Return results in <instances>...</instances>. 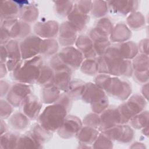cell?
<instances>
[{
  "mask_svg": "<svg viewBox=\"0 0 149 149\" xmlns=\"http://www.w3.org/2000/svg\"><path fill=\"white\" fill-rule=\"evenodd\" d=\"M10 38L8 32L5 29L1 27V44L5 45L10 41Z\"/></svg>",
  "mask_w": 149,
  "mask_h": 149,
  "instance_id": "cell-46",
  "label": "cell"
},
{
  "mask_svg": "<svg viewBox=\"0 0 149 149\" xmlns=\"http://www.w3.org/2000/svg\"><path fill=\"white\" fill-rule=\"evenodd\" d=\"M43 65L40 56L21 60L12 72V78L16 81L27 84L37 83Z\"/></svg>",
  "mask_w": 149,
  "mask_h": 149,
  "instance_id": "cell-2",
  "label": "cell"
},
{
  "mask_svg": "<svg viewBox=\"0 0 149 149\" xmlns=\"http://www.w3.org/2000/svg\"><path fill=\"white\" fill-rule=\"evenodd\" d=\"M92 147L94 148H112L113 141L104 133L101 132L93 143Z\"/></svg>",
  "mask_w": 149,
  "mask_h": 149,
  "instance_id": "cell-40",
  "label": "cell"
},
{
  "mask_svg": "<svg viewBox=\"0 0 149 149\" xmlns=\"http://www.w3.org/2000/svg\"><path fill=\"white\" fill-rule=\"evenodd\" d=\"M12 105L8 101L2 99L0 101V112L1 119L9 118L13 112Z\"/></svg>",
  "mask_w": 149,
  "mask_h": 149,
  "instance_id": "cell-43",
  "label": "cell"
},
{
  "mask_svg": "<svg viewBox=\"0 0 149 149\" xmlns=\"http://www.w3.org/2000/svg\"><path fill=\"white\" fill-rule=\"evenodd\" d=\"M8 69L6 68L5 63H1V78L2 79L7 73Z\"/></svg>",
  "mask_w": 149,
  "mask_h": 149,
  "instance_id": "cell-50",
  "label": "cell"
},
{
  "mask_svg": "<svg viewBox=\"0 0 149 149\" xmlns=\"http://www.w3.org/2000/svg\"><path fill=\"white\" fill-rule=\"evenodd\" d=\"M146 104L144 97L134 94L130 97L127 102L120 105L119 108L125 118L130 120L136 115L143 111Z\"/></svg>",
  "mask_w": 149,
  "mask_h": 149,
  "instance_id": "cell-8",
  "label": "cell"
},
{
  "mask_svg": "<svg viewBox=\"0 0 149 149\" xmlns=\"http://www.w3.org/2000/svg\"><path fill=\"white\" fill-rule=\"evenodd\" d=\"M107 2L111 12L124 16L135 12L139 6V2L134 1H111Z\"/></svg>",
  "mask_w": 149,
  "mask_h": 149,
  "instance_id": "cell-18",
  "label": "cell"
},
{
  "mask_svg": "<svg viewBox=\"0 0 149 149\" xmlns=\"http://www.w3.org/2000/svg\"><path fill=\"white\" fill-rule=\"evenodd\" d=\"M98 134L96 129L85 126L81 128L76 136L81 144L89 146L93 144Z\"/></svg>",
  "mask_w": 149,
  "mask_h": 149,
  "instance_id": "cell-23",
  "label": "cell"
},
{
  "mask_svg": "<svg viewBox=\"0 0 149 149\" xmlns=\"http://www.w3.org/2000/svg\"><path fill=\"white\" fill-rule=\"evenodd\" d=\"M95 27L102 30L109 36L111 34L113 28L112 22L108 17L100 18L96 23Z\"/></svg>",
  "mask_w": 149,
  "mask_h": 149,
  "instance_id": "cell-42",
  "label": "cell"
},
{
  "mask_svg": "<svg viewBox=\"0 0 149 149\" xmlns=\"http://www.w3.org/2000/svg\"><path fill=\"white\" fill-rule=\"evenodd\" d=\"M29 118L22 112L13 113L9 118V125L15 129L22 130L25 129L30 123Z\"/></svg>",
  "mask_w": 149,
  "mask_h": 149,
  "instance_id": "cell-28",
  "label": "cell"
},
{
  "mask_svg": "<svg viewBox=\"0 0 149 149\" xmlns=\"http://www.w3.org/2000/svg\"><path fill=\"white\" fill-rule=\"evenodd\" d=\"M42 101L37 96L30 94L22 102L20 107L22 113L30 119L34 120L38 118L42 108Z\"/></svg>",
  "mask_w": 149,
  "mask_h": 149,
  "instance_id": "cell-14",
  "label": "cell"
},
{
  "mask_svg": "<svg viewBox=\"0 0 149 149\" xmlns=\"http://www.w3.org/2000/svg\"><path fill=\"white\" fill-rule=\"evenodd\" d=\"M60 94V90L54 84L44 86L41 92V101L45 104H53L57 100Z\"/></svg>",
  "mask_w": 149,
  "mask_h": 149,
  "instance_id": "cell-26",
  "label": "cell"
},
{
  "mask_svg": "<svg viewBox=\"0 0 149 149\" xmlns=\"http://www.w3.org/2000/svg\"><path fill=\"white\" fill-rule=\"evenodd\" d=\"M8 59V55L5 45H1V63H5Z\"/></svg>",
  "mask_w": 149,
  "mask_h": 149,
  "instance_id": "cell-49",
  "label": "cell"
},
{
  "mask_svg": "<svg viewBox=\"0 0 149 149\" xmlns=\"http://www.w3.org/2000/svg\"><path fill=\"white\" fill-rule=\"evenodd\" d=\"M133 70L134 72H146L148 70V57L145 54L137 55L132 63Z\"/></svg>",
  "mask_w": 149,
  "mask_h": 149,
  "instance_id": "cell-34",
  "label": "cell"
},
{
  "mask_svg": "<svg viewBox=\"0 0 149 149\" xmlns=\"http://www.w3.org/2000/svg\"><path fill=\"white\" fill-rule=\"evenodd\" d=\"M112 141L122 143H128L134 138V133L132 127L125 124L117 125L110 129L102 131Z\"/></svg>",
  "mask_w": 149,
  "mask_h": 149,
  "instance_id": "cell-12",
  "label": "cell"
},
{
  "mask_svg": "<svg viewBox=\"0 0 149 149\" xmlns=\"http://www.w3.org/2000/svg\"><path fill=\"white\" fill-rule=\"evenodd\" d=\"M68 109L55 101L47 106L37 118L38 123L47 130L54 132L62 125L68 112Z\"/></svg>",
  "mask_w": 149,
  "mask_h": 149,
  "instance_id": "cell-3",
  "label": "cell"
},
{
  "mask_svg": "<svg viewBox=\"0 0 149 149\" xmlns=\"http://www.w3.org/2000/svg\"><path fill=\"white\" fill-rule=\"evenodd\" d=\"M54 71L52 68L47 65L42 66L40 74L37 81L38 85L44 87L51 84H54Z\"/></svg>",
  "mask_w": 149,
  "mask_h": 149,
  "instance_id": "cell-30",
  "label": "cell"
},
{
  "mask_svg": "<svg viewBox=\"0 0 149 149\" xmlns=\"http://www.w3.org/2000/svg\"><path fill=\"white\" fill-rule=\"evenodd\" d=\"M82 123L84 126L91 127L95 129H99L100 125V118L97 113L94 112L90 113L85 116Z\"/></svg>",
  "mask_w": 149,
  "mask_h": 149,
  "instance_id": "cell-41",
  "label": "cell"
},
{
  "mask_svg": "<svg viewBox=\"0 0 149 149\" xmlns=\"http://www.w3.org/2000/svg\"><path fill=\"white\" fill-rule=\"evenodd\" d=\"M82 100L91 104L93 112L101 113L108 107V99L105 91L95 83H86Z\"/></svg>",
  "mask_w": 149,
  "mask_h": 149,
  "instance_id": "cell-4",
  "label": "cell"
},
{
  "mask_svg": "<svg viewBox=\"0 0 149 149\" xmlns=\"http://www.w3.org/2000/svg\"><path fill=\"white\" fill-rule=\"evenodd\" d=\"M42 40L36 35L29 36L22 41L20 45L22 59L26 60L38 56L40 54Z\"/></svg>",
  "mask_w": 149,
  "mask_h": 149,
  "instance_id": "cell-9",
  "label": "cell"
},
{
  "mask_svg": "<svg viewBox=\"0 0 149 149\" xmlns=\"http://www.w3.org/2000/svg\"><path fill=\"white\" fill-rule=\"evenodd\" d=\"M105 58L107 62V74L126 77H130L133 74V68L130 60Z\"/></svg>",
  "mask_w": 149,
  "mask_h": 149,
  "instance_id": "cell-7",
  "label": "cell"
},
{
  "mask_svg": "<svg viewBox=\"0 0 149 149\" xmlns=\"http://www.w3.org/2000/svg\"><path fill=\"white\" fill-rule=\"evenodd\" d=\"M1 27L5 29L11 38H25L31 31L29 24L17 19L5 20L1 22Z\"/></svg>",
  "mask_w": 149,
  "mask_h": 149,
  "instance_id": "cell-6",
  "label": "cell"
},
{
  "mask_svg": "<svg viewBox=\"0 0 149 149\" xmlns=\"http://www.w3.org/2000/svg\"><path fill=\"white\" fill-rule=\"evenodd\" d=\"M68 22L72 24L77 29L78 33L82 31L86 27V25L89 22L90 16L79 11L73 5V9L68 16Z\"/></svg>",
  "mask_w": 149,
  "mask_h": 149,
  "instance_id": "cell-21",
  "label": "cell"
},
{
  "mask_svg": "<svg viewBox=\"0 0 149 149\" xmlns=\"http://www.w3.org/2000/svg\"><path fill=\"white\" fill-rule=\"evenodd\" d=\"M32 89L30 84L16 83L10 88L6 96L7 101L13 107H20L23 100L31 94Z\"/></svg>",
  "mask_w": 149,
  "mask_h": 149,
  "instance_id": "cell-11",
  "label": "cell"
},
{
  "mask_svg": "<svg viewBox=\"0 0 149 149\" xmlns=\"http://www.w3.org/2000/svg\"><path fill=\"white\" fill-rule=\"evenodd\" d=\"M81 71L90 76L95 75L98 73L97 58H87L83 61L80 66Z\"/></svg>",
  "mask_w": 149,
  "mask_h": 149,
  "instance_id": "cell-36",
  "label": "cell"
},
{
  "mask_svg": "<svg viewBox=\"0 0 149 149\" xmlns=\"http://www.w3.org/2000/svg\"><path fill=\"white\" fill-rule=\"evenodd\" d=\"M58 55L61 61L72 69L79 68L84 61L82 53L73 46L63 48L58 53Z\"/></svg>",
  "mask_w": 149,
  "mask_h": 149,
  "instance_id": "cell-13",
  "label": "cell"
},
{
  "mask_svg": "<svg viewBox=\"0 0 149 149\" xmlns=\"http://www.w3.org/2000/svg\"><path fill=\"white\" fill-rule=\"evenodd\" d=\"M42 146L29 131L19 136L16 148H41Z\"/></svg>",
  "mask_w": 149,
  "mask_h": 149,
  "instance_id": "cell-27",
  "label": "cell"
},
{
  "mask_svg": "<svg viewBox=\"0 0 149 149\" xmlns=\"http://www.w3.org/2000/svg\"><path fill=\"white\" fill-rule=\"evenodd\" d=\"M148 39H144L141 40L138 47V50L140 51L141 54L148 55Z\"/></svg>",
  "mask_w": 149,
  "mask_h": 149,
  "instance_id": "cell-47",
  "label": "cell"
},
{
  "mask_svg": "<svg viewBox=\"0 0 149 149\" xmlns=\"http://www.w3.org/2000/svg\"><path fill=\"white\" fill-rule=\"evenodd\" d=\"M20 9L19 5H18L16 1H2L0 5L1 22L5 20L17 19L19 15Z\"/></svg>",
  "mask_w": 149,
  "mask_h": 149,
  "instance_id": "cell-19",
  "label": "cell"
},
{
  "mask_svg": "<svg viewBox=\"0 0 149 149\" xmlns=\"http://www.w3.org/2000/svg\"><path fill=\"white\" fill-rule=\"evenodd\" d=\"M8 130V126L3 119L1 120V135L6 133Z\"/></svg>",
  "mask_w": 149,
  "mask_h": 149,
  "instance_id": "cell-51",
  "label": "cell"
},
{
  "mask_svg": "<svg viewBox=\"0 0 149 149\" xmlns=\"http://www.w3.org/2000/svg\"><path fill=\"white\" fill-rule=\"evenodd\" d=\"M30 132L41 144L49 141L52 137V132L47 130L38 123L34 124Z\"/></svg>",
  "mask_w": 149,
  "mask_h": 149,
  "instance_id": "cell-29",
  "label": "cell"
},
{
  "mask_svg": "<svg viewBox=\"0 0 149 149\" xmlns=\"http://www.w3.org/2000/svg\"><path fill=\"white\" fill-rule=\"evenodd\" d=\"M134 80H136L139 83H143L148 81V71L146 72H134Z\"/></svg>",
  "mask_w": 149,
  "mask_h": 149,
  "instance_id": "cell-45",
  "label": "cell"
},
{
  "mask_svg": "<svg viewBox=\"0 0 149 149\" xmlns=\"http://www.w3.org/2000/svg\"><path fill=\"white\" fill-rule=\"evenodd\" d=\"M19 136L14 133L6 132L1 135L0 148L1 149L16 148Z\"/></svg>",
  "mask_w": 149,
  "mask_h": 149,
  "instance_id": "cell-31",
  "label": "cell"
},
{
  "mask_svg": "<svg viewBox=\"0 0 149 149\" xmlns=\"http://www.w3.org/2000/svg\"><path fill=\"white\" fill-rule=\"evenodd\" d=\"M38 16V10L32 4H25L20 9L19 17L20 20L30 23L36 20Z\"/></svg>",
  "mask_w": 149,
  "mask_h": 149,
  "instance_id": "cell-25",
  "label": "cell"
},
{
  "mask_svg": "<svg viewBox=\"0 0 149 149\" xmlns=\"http://www.w3.org/2000/svg\"><path fill=\"white\" fill-rule=\"evenodd\" d=\"M127 23L131 29H140L145 24L144 17L140 12H132L130 13L127 18Z\"/></svg>",
  "mask_w": 149,
  "mask_h": 149,
  "instance_id": "cell-33",
  "label": "cell"
},
{
  "mask_svg": "<svg viewBox=\"0 0 149 149\" xmlns=\"http://www.w3.org/2000/svg\"><path fill=\"white\" fill-rule=\"evenodd\" d=\"M145 146L142 143H136L132 144V146H130V148H144Z\"/></svg>",
  "mask_w": 149,
  "mask_h": 149,
  "instance_id": "cell-53",
  "label": "cell"
},
{
  "mask_svg": "<svg viewBox=\"0 0 149 149\" xmlns=\"http://www.w3.org/2000/svg\"><path fill=\"white\" fill-rule=\"evenodd\" d=\"M142 93L144 95V98L148 100V83H146V84L143 86L142 89Z\"/></svg>",
  "mask_w": 149,
  "mask_h": 149,
  "instance_id": "cell-52",
  "label": "cell"
},
{
  "mask_svg": "<svg viewBox=\"0 0 149 149\" xmlns=\"http://www.w3.org/2000/svg\"><path fill=\"white\" fill-rule=\"evenodd\" d=\"M86 83L81 80L74 79L71 80L67 89L64 91L72 100H76L81 98L85 88Z\"/></svg>",
  "mask_w": 149,
  "mask_h": 149,
  "instance_id": "cell-24",
  "label": "cell"
},
{
  "mask_svg": "<svg viewBox=\"0 0 149 149\" xmlns=\"http://www.w3.org/2000/svg\"><path fill=\"white\" fill-rule=\"evenodd\" d=\"M59 29L58 22L54 20L38 22L34 27V31L36 36L46 39H51L56 36Z\"/></svg>",
  "mask_w": 149,
  "mask_h": 149,
  "instance_id": "cell-17",
  "label": "cell"
},
{
  "mask_svg": "<svg viewBox=\"0 0 149 149\" xmlns=\"http://www.w3.org/2000/svg\"><path fill=\"white\" fill-rule=\"evenodd\" d=\"M94 83L101 88L109 96L120 100H126L131 94L130 83L118 77H111L107 74H99L94 80Z\"/></svg>",
  "mask_w": 149,
  "mask_h": 149,
  "instance_id": "cell-1",
  "label": "cell"
},
{
  "mask_svg": "<svg viewBox=\"0 0 149 149\" xmlns=\"http://www.w3.org/2000/svg\"><path fill=\"white\" fill-rule=\"evenodd\" d=\"M77 30L69 22L62 23L59 29V42L65 47L72 46L77 40Z\"/></svg>",
  "mask_w": 149,
  "mask_h": 149,
  "instance_id": "cell-15",
  "label": "cell"
},
{
  "mask_svg": "<svg viewBox=\"0 0 149 149\" xmlns=\"http://www.w3.org/2000/svg\"><path fill=\"white\" fill-rule=\"evenodd\" d=\"M100 118V125L99 129L101 131H104L120 124V115L118 108L113 106L108 107L101 112Z\"/></svg>",
  "mask_w": 149,
  "mask_h": 149,
  "instance_id": "cell-16",
  "label": "cell"
},
{
  "mask_svg": "<svg viewBox=\"0 0 149 149\" xmlns=\"http://www.w3.org/2000/svg\"><path fill=\"white\" fill-rule=\"evenodd\" d=\"M108 10V7L107 2L101 1H92L91 12L94 17L102 18L107 14Z\"/></svg>",
  "mask_w": 149,
  "mask_h": 149,
  "instance_id": "cell-39",
  "label": "cell"
},
{
  "mask_svg": "<svg viewBox=\"0 0 149 149\" xmlns=\"http://www.w3.org/2000/svg\"><path fill=\"white\" fill-rule=\"evenodd\" d=\"M54 3L55 12L61 17L68 16L72 12L74 5L70 1H54Z\"/></svg>",
  "mask_w": 149,
  "mask_h": 149,
  "instance_id": "cell-37",
  "label": "cell"
},
{
  "mask_svg": "<svg viewBox=\"0 0 149 149\" xmlns=\"http://www.w3.org/2000/svg\"><path fill=\"white\" fill-rule=\"evenodd\" d=\"M131 36V31L129 27L125 23H120L113 28L109 35V39L113 42L120 43L126 42Z\"/></svg>",
  "mask_w": 149,
  "mask_h": 149,
  "instance_id": "cell-22",
  "label": "cell"
},
{
  "mask_svg": "<svg viewBox=\"0 0 149 149\" xmlns=\"http://www.w3.org/2000/svg\"><path fill=\"white\" fill-rule=\"evenodd\" d=\"M58 49V44L56 40L51 38L42 40L41 45L40 54L45 56H53Z\"/></svg>",
  "mask_w": 149,
  "mask_h": 149,
  "instance_id": "cell-32",
  "label": "cell"
},
{
  "mask_svg": "<svg viewBox=\"0 0 149 149\" xmlns=\"http://www.w3.org/2000/svg\"><path fill=\"white\" fill-rule=\"evenodd\" d=\"M91 5H92V1H77L74 5V6L82 13L85 15H88V13L91 11Z\"/></svg>",
  "mask_w": 149,
  "mask_h": 149,
  "instance_id": "cell-44",
  "label": "cell"
},
{
  "mask_svg": "<svg viewBox=\"0 0 149 149\" xmlns=\"http://www.w3.org/2000/svg\"><path fill=\"white\" fill-rule=\"evenodd\" d=\"M148 111H143L136 115L129 120L130 125L136 129H142L148 125Z\"/></svg>",
  "mask_w": 149,
  "mask_h": 149,
  "instance_id": "cell-38",
  "label": "cell"
},
{
  "mask_svg": "<svg viewBox=\"0 0 149 149\" xmlns=\"http://www.w3.org/2000/svg\"><path fill=\"white\" fill-rule=\"evenodd\" d=\"M10 89V86L6 81L1 80V97H2L8 94Z\"/></svg>",
  "mask_w": 149,
  "mask_h": 149,
  "instance_id": "cell-48",
  "label": "cell"
},
{
  "mask_svg": "<svg viewBox=\"0 0 149 149\" xmlns=\"http://www.w3.org/2000/svg\"><path fill=\"white\" fill-rule=\"evenodd\" d=\"M138 51V47L134 42L126 41L110 45L104 56L109 59L120 58L130 60L137 55Z\"/></svg>",
  "mask_w": 149,
  "mask_h": 149,
  "instance_id": "cell-5",
  "label": "cell"
},
{
  "mask_svg": "<svg viewBox=\"0 0 149 149\" xmlns=\"http://www.w3.org/2000/svg\"><path fill=\"white\" fill-rule=\"evenodd\" d=\"M83 123L80 119L76 116H66L62 125L57 130L59 137L68 139L76 136L82 127Z\"/></svg>",
  "mask_w": 149,
  "mask_h": 149,
  "instance_id": "cell-10",
  "label": "cell"
},
{
  "mask_svg": "<svg viewBox=\"0 0 149 149\" xmlns=\"http://www.w3.org/2000/svg\"><path fill=\"white\" fill-rule=\"evenodd\" d=\"M75 45L86 59L94 58L97 56L94 49L93 42L88 36L80 35L77 38Z\"/></svg>",
  "mask_w": 149,
  "mask_h": 149,
  "instance_id": "cell-20",
  "label": "cell"
},
{
  "mask_svg": "<svg viewBox=\"0 0 149 149\" xmlns=\"http://www.w3.org/2000/svg\"><path fill=\"white\" fill-rule=\"evenodd\" d=\"M8 55V59L20 61L22 60L20 45L17 41L12 40L5 45Z\"/></svg>",
  "mask_w": 149,
  "mask_h": 149,
  "instance_id": "cell-35",
  "label": "cell"
}]
</instances>
